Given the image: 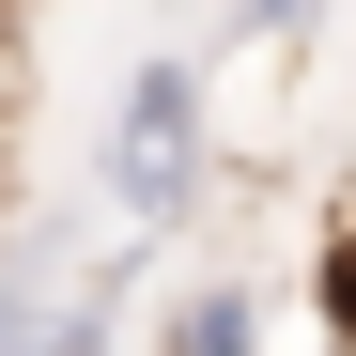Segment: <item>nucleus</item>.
Segmentation results:
<instances>
[{
    "instance_id": "5",
    "label": "nucleus",
    "mask_w": 356,
    "mask_h": 356,
    "mask_svg": "<svg viewBox=\"0 0 356 356\" xmlns=\"http://www.w3.org/2000/svg\"><path fill=\"white\" fill-rule=\"evenodd\" d=\"M325 325H341V356H356V232L325 248Z\"/></svg>"
},
{
    "instance_id": "1",
    "label": "nucleus",
    "mask_w": 356,
    "mask_h": 356,
    "mask_svg": "<svg viewBox=\"0 0 356 356\" xmlns=\"http://www.w3.org/2000/svg\"><path fill=\"white\" fill-rule=\"evenodd\" d=\"M217 170V78L186 63V47H155V63H124V108H108V202H124L140 232H170L202 202Z\"/></svg>"
},
{
    "instance_id": "4",
    "label": "nucleus",
    "mask_w": 356,
    "mask_h": 356,
    "mask_svg": "<svg viewBox=\"0 0 356 356\" xmlns=\"http://www.w3.org/2000/svg\"><path fill=\"white\" fill-rule=\"evenodd\" d=\"M310 16H325V0H232L217 31H232V47H279V31H310Z\"/></svg>"
},
{
    "instance_id": "2",
    "label": "nucleus",
    "mask_w": 356,
    "mask_h": 356,
    "mask_svg": "<svg viewBox=\"0 0 356 356\" xmlns=\"http://www.w3.org/2000/svg\"><path fill=\"white\" fill-rule=\"evenodd\" d=\"M155 356H264V294H248V279H202V294H170Z\"/></svg>"
},
{
    "instance_id": "3",
    "label": "nucleus",
    "mask_w": 356,
    "mask_h": 356,
    "mask_svg": "<svg viewBox=\"0 0 356 356\" xmlns=\"http://www.w3.org/2000/svg\"><path fill=\"white\" fill-rule=\"evenodd\" d=\"M63 310H78V294H63V264H0V356H63Z\"/></svg>"
}]
</instances>
